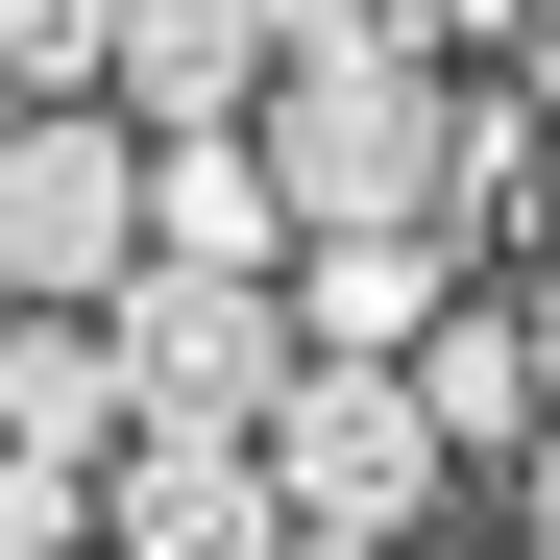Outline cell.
Returning <instances> with one entry per match:
<instances>
[{"label":"cell","instance_id":"obj_1","mask_svg":"<svg viewBox=\"0 0 560 560\" xmlns=\"http://www.w3.org/2000/svg\"><path fill=\"white\" fill-rule=\"evenodd\" d=\"M244 147L293 220H439V49H268Z\"/></svg>","mask_w":560,"mask_h":560},{"label":"cell","instance_id":"obj_2","mask_svg":"<svg viewBox=\"0 0 560 560\" xmlns=\"http://www.w3.org/2000/svg\"><path fill=\"white\" fill-rule=\"evenodd\" d=\"M244 439H268V512L293 536H439V488H463L439 415H415V365H317V341H293V390Z\"/></svg>","mask_w":560,"mask_h":560},{"label":"cell","instance_id":"obj_3","mask_svg":"<svg viewBox=\"0 0 560 560\" xmlns=\"http://www.w3.org/2000/svg\"><path fill=\"white\" fill-rule=\"evenodd\" d=\"M122 268H147V122L122 98H0V293L98 317Z\"/></svg>","mask_w":560,"mask_h":560},{"label":"cell","instance_id":"obj_4","mask_svg":"<svg viewBox=\"0 0 560 560\" xmlns=\"http://www.w3.org/2000/svg\"><path fill=\"white\" fill-rule=\"evenodd\" d=\"M98 341H122L147 415H268V390H293V293H268V268H196V244H147L98 293Z\"/></svg>","mask_w":560,"mask_h":560},{"label":"cell","instance_id":"obj_5","mask_svg":"<svg viewBox=\"0 0 560 560\" xmlns=\"http://www.w3.org/2000/svg\"><path fill=\"white\" fill-rule=\"evenodd\" d=\"M98 536L122 560H268L293 512H268V439L244 415H122L98 439Z\"/></svg>","mask_w":560,"mask_h":560},{"label":"cell","instance_id":"obj_6","mask_svg":"<svg viewBox=\"0 0 560 560\" xmlns=\"http://www.w3.org/2000/svg\"><path fill=\"white\" fill-rule=\"evenodd\" d=\"M268 293H293L317 365H390V341L463 293V244H439V220H293V244H268Z\"/></svg>","mask_w":560,"mask_h":560},{"label":"cell","instance_id":"obj_7","mask_svg":"<svg viewBox=\"0 0 560 560\" xmlns=\"http://www.w3.org/2000/svg\"><path fill=\"white\" fill-rule=\"evenodd\" d=\"M98 98L122 122H244L268 98V0H98Z\"/></svg>","mask_w":560,"mask_h":560},{"label":"cell","instance_id":"obj_8","mask_svg":"<svg viewBox=\"0 0 560 560\" xmlns=\"http://www.w3.org/2000/svg\"><path fill=\"white\" fill-rule=\"evenodd\" d=\"M390 365H415L439 463H536V317H512V293H439V317H415Z\"/></svg>","mask_w":560,"mask_h":560},{"label":"cell","instance_id":"obj_9","mask_svg":"<svg viewBox=\"0 0 560 560\" xmlns=\"http://www.w3.org/2000/svg\"><path fill=\"white\" fill-rule=\"evenodd\" d=\"M147 390H122V341L73 317V293H0V439H49V463H98Z\"/></svg>","mask_w":560,"mask_h":560},{"label":"cell","instance_id":"obj_10","mask_svg":"<svg viewBox=\"0 0 560 560\" xmlns=\"http://www.w3.org/2000/svg\"><path fill=\"white\" fill-rule=\"evenodd\" d=\"M147 244H196V268H268V244H293L268 147H244V122H147Z\"/></svg>","mask_w":560,"mask_h":560},{"label":"cell","instance_id":"obj_11","mask_svg":"<svg viewBox=\"0 0 560 560\" xmlns=\"http://www.w3.org/2000/svg\"><path fill=\"white\" fill-rule=\"evenodd\" d=\"M536 171H560L536 98H439V244H512V220H536Z\"/></svg>","mask_w":560,"mask_h":560},{"label":"cell","instance_id":"obj_12","mask_svg":"<svg viewBox=\"0 0 560 560\" xmlns=\"http://www.w3.org/2000/svg\"><path fill=\"white\" fill-rule=\"evenodd\" d=\"M0 560H98V463H49V439H0Z\"/></svg>","mask_w":560,"mask_h":560},{"label":"cell","instance_id":"obj_13","mask_svg":"<svg viewBox=\"0 0 560 560\" xmlns=\"http://www.w3.org/2000/svg\"><path fill=\"white\" fill-rule=\"evenodd\" d=\"M0 98H98V0H0Z\"/></svg>","mask_w":560,"mask_h":560},{"label":"cell","instance_id":"obj_14","mask_svg":"<svg viewBox=\"0 0 560 560\" xmlns=\"http://www.w3.org/2000/svg\"><path fill=\"white\" fill-rule=\"evenodd\" d=\"M268 49H439L415 0H268Z\"/></svg>","mask_w":560,"mask_h":560},{"label":"cell","instance_id":"obj_15","mask_svg":"<svg viewBox=\"0 0 560 560\" xmlns=\"http://www.w3.org/2000/svg\"><path fill=\"white\" fill-rule=\"evenodd\" d=\"M512 98H536V122H560V0H536V25H512Z\"/></svg>","mask_w":560,"mask_h":560},{"label":"cell","instance_id":"obj_16","mask_svg":"<svg viewBox=\"0 0 560 560\" xmlns=\"http://www.w3.org/2000/svg\"><path fill=\"white\" fill-rule=\"evenodd\" d=\"M512 317H536V439H560V268H536V293H512Z\"/></svg>","mask_w":560,"mask_h":560},{"label":"cell","instance_id":"obj_17","mask_svg":"<svg viewBox=\"0 0 560 560\" xmlns=\"http://www.w3.org/2000/svg\"><path fill=\"white\" fill-rule=\"evenodd\" d=\"M268 560H415V536H268Z\"/></svg>","mask_w":560,"mask_h":560},{"label":"cell","instance_id":"obj_18","mask_svg":"<svg viewBox=\"0 0 560 560\" xmlns=\"http://www.w3.org/2000/svg\"><path fill=\"white\" fill-rule=\"evenodd\" d=\"M439 25H488V49H512V25H536V0H439Z\"/></svg>","mask_w":560,"mask_h":560},{"label":"cell","instance_id":"obj_19","mask_svg":"<svg viewBox=\"0 0 560 560\" xmlns=\"http://www.w3.org/2000/svg\"><path fill=\"white\" fill-rule=\"evenodd\" d=\"M536 560H560V439H536Z\"/></svg>","mask_w":560,"mask_h":560},{"label":"cell","instance_id":"obj_20","mask_svg":"<svg viewBox=\"0 0 560 560\" xmlns=\"http://www.w3.org/2000/svg\"><path fill=\"white\" fill-rule=\"evenodd\" d=\"M98 560H122V536H98Z\"/></svg>","mask_w":560,"mask_h":560}]
</instances>
